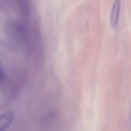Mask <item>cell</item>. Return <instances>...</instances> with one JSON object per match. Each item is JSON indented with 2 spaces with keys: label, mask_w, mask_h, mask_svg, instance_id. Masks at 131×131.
I'll return each mask as SVG.
<instances>
[{
  "label": "cell",
  "mask_w": 131,
  "mask_h": 131,
  "mask_svg": "<svg viewBox=\"0 0 131 131\" xmlns=\"http://www.w3.org/2000/svg\"><path fill=\"white\" fill-rule=\"evenodd\" d=\"M14 114L11 111H6L1 114L0 131H6L14 119Z\"/></svg>",
  "instance_id": "6da1fadb"
},
{
  "label": "cell",
  "mask_w": 131,
  "mask_h": 131,
  "mask_svg": "<svg viewBox=\"0 0 131 131\" xmlns=\"http://www.w3.org/2000/svg\"><path fill=\"white\" fill-rule=\"evenodd\" d=\"M120 9V0H115L111 12L110 22L113 27H116L118 23Z\"/></svg>",
  "instance_id": "7a4b0ae2"
}]
</instances>
